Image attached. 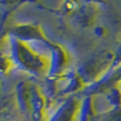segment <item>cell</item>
<instances>
[{
  "instance_id": "cell-1",
  "label": "cell",
  "mask_w": 121,
  "mask_h": 121,
  "mask_svg": "<svg viewBox=\"0 0 121 121\" xmlns=\"http://www.w3.org/2000/svg\"><path fill=\"white\" fill-rule=\"evenodd\" d=\"M10 67H11L10 59H7L5 57H0V74H5L10 69Z\"/></svg>"
}]
</instances>
